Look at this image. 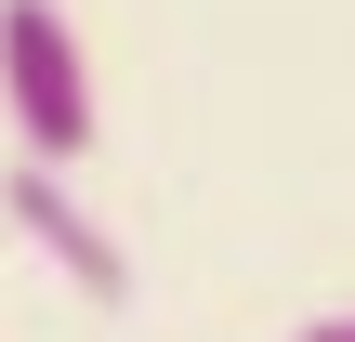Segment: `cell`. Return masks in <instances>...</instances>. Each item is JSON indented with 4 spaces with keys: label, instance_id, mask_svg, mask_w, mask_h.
Returning <instances> with one entry per match:
<instances>
[{
    "label": "cell",
    "instance_id": "cell-2",
    "mask_svg": "<svg viewBox=\"0 0 355 342\" xmlns=\"http://www.w3.org/2000/svg\"><path fill=\"white\" fill-rule=\"evenodd\" d=\"M0 224H13L79 303H132V250L105 237V211L79 198V171H26V158H13V171H0Z\"/></svg>",
    "mask_w": 355,
    "mask_h": 342
},
{
    "label": "cell",
    "instance_id": "cell-1",
    "mask_svg": "<svg viewBox=\"0 0 355 342\" xmlns=\"http://www.w3.org/2000/svg\"><path fill=\"white\" fill-rule=\"evenodd\" d=\"M0 119H13L26 171H79L105 145V92H92V53L66 26V0H0Z\"/></svg>",
    "mask_w": 355,
    "mask_h": 342
},
{
    "label": "cell",
    "instance_id": "cell-3",
    "mask_svg": "<svg viewBox=\"0 0 355 342\" xmlns=\"http://www.w3.org/2000/svg\"><path fill=\"white\" fill-rule=\"evenodd\" d=\"M290 342H355V316H303V330H290Z\"/></svg>",
    "mask_w": 355,
    "mask_h": 342
}]
</instances>
